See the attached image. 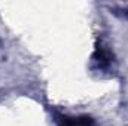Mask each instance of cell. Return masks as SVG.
I'll use <instances>...</instances> for the list:
<instances>
[{"mask_svg": "<svg viewBox=\"0 0 128 126\" xmlns=\"http://www.w3.org/2000/svg\"><path fill=\"white\" fill-rule=\"evenodd\" d=\"M112 63H113V54H112V51L100 42L97 45L94 55H92V65H94V68L103 71V70H107L112 65Z\"/></svg>", "mask_w": 128, "mask_h": 126, "instance_id": "1", "label": "cell"}, {"mask_svg": "<svg viewBox=\"0 0 128 126\" xmlns=\"http://www.w3.org/2000/svg\"><path fill=\"white\" fill-rule=\"evenodd\" d=\"M58 126H97L96 122L88 116H60L58 117Z\"/></svg>", "mask_w": 128, "mask_h": 126, "instance_id": "2", "label": "cell"}, {"mask_svg": "<svg viewBox=\"0 0 128 126\" xmlns=\"http://www.w3.org/2000/svg\"><path fill=\"white\" fill-rule=\"evenodd\" d=\"M119 12L125 16V18H128V7H124V9H119Z\"/></svg>", "mask_w": 128, "mask_h": 126, "instance_id": "3", "label": "cell"}]
</instances>
